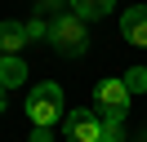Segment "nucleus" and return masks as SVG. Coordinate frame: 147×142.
<instances>
[{"label": "nucleus", "mask_w": 147, "mask_h": 142, "mask_svg": "<svg viewBox=\"0 0 147 142\" xmlns=\"http://www.w3.org/2000/svg\"><path fill=\"white\" fill-rule=\"evenodd\" d=\"M49 44H54L58 53H67V58H80V53L89 49V36H85V18H76L71 9H67V13H58L54 22H49Z\"/></svg>", "instance_id": "1"}, {"label": "nucleus", "mask_w": 147, "mask_h": 142, "mask_svg": "<svg viewBox=\"0 0 147 142\" xmlns=\"http://www.w3.org/2000/svg\"><path fill=\"white\" fill-rule=\"evenodd\" d=\"M27 115H31V124L36 129H54L58 120H63V89L58 84H36L31 89V98H27Z\"/></svg>", "instance_id": "2"}, {"label": "nucleus", "mask_w": 147, "mask_h": 142, "mask_svg": "<svg viewBox=\"0 0 147 142\" xmlns=\"http://www.w3.org/2000/svg\"><path fill=\"white\" fill-rule=\"evenodd\" d=\"M94 102L102 107L107 120H125V111H129V89H125V80H98Z\"/></svg>", "instance_id": "3"}, {"label": "nucleus", "mask_w": 147, "mask_h": 142, "mask_svg": "<svg viewBox=\"0 0 147 142\" xmlns=\"http://www.w3.org/2000/svg\"><path fill=\"white\" fill-rule=\"evenodd\" d=\"M63 129H67V142H98V133H102V120L94 111H71L63 120Z\"/></svg>", "instance_id": "4"}, {"label": "nucleus", "mask_w": 147, "mask_h": 142, "mask_svg": "<svg viewBox=\"0 0 147 142\" xmlns=\"http://www.w3.org/2000/svg\"><path fill=\"white\" fill-rule=\"evenodd\" d=\"M120 31L129 44H147V5H134L120 13Z\"/></svg>", "instance_id": "5"}, {"label": "nucleus", "mask_w": 147, "mask_h": 142, "mask_svg": "<svg viewBox=\"0 0 147 142\" xmlns=\"http://www.w3.org/2000/svg\"><path fill=\"white\" fill-rule=\"evenodd\" d=\"M27 27L22 22H0V53H9V58H18V49L27 44Z\"/></svg>", "instance_id": "6"}, {"label": "nucleus", "mask_w": 147, "mask_h": 142, "mask_svg": "<svg viewBox=\"0 0 147 142\" xmlns=\"http://www.w3.org/2000/svg\"><path fill=\"white\" fill-rule=\"evenodd\" d=\"M22 80H27V67H22V58H0V89H18Z\"/></svg>", "instance_id": "7"}, {"label": "nucleus", "mask_w": 147, "mask_h": 142, "mask_svg": "<svg viewBox=\"0 0 147 142\" xmlns=\"http://www.w3.org/2000/svg\"><path fill=\"white\" fill-rule=\"evenodd\" d=\"M111 5H116V0H67V9H71L76 18H85V22H89V18H107Z\"/></svg>", "instance_id": "8"}, {"label": "nucleus", "mask_w": 147, "mask_h": 142, "mask_svg": "<svg viewBox=\"0 0 147 142\" xmlns=\"http://www.w3.org/2000/svg\"><path fill=\"white\" fill-rule=\"evenodd\" d=\"M125 89H129V93H143V89H147V67H129L125 71Z\"/></svg>", "instance_id": "9"}, {"label": "nucleus", "mask_w": 147, "mask_h": 142, "mask_svg": "<svg viewBox=\"0 0 147 142\" xmlns=\"http://www.w3.org/2000/svg\"><path fill=\"white\" fill-rule=\"evenodd\" d=\"M98 142H125V129H120V120H102Z\"/></svg>", "instance_id": "10"}, {"label": "nucleus", "mask_w": 147, "mask_h": 142, "mask_svg": "<svg viewBox=\"0 0 147 142\" xmlns=\"http://www.w3.org/2000/svg\"><path fill=\"white\" fill-rule=\"evenodd\" d=\"M31 142H54V129H31Z\"/></svg>", "instance_id": "11"}, {"label": "nucleus", "mask_w": 147, "mask_h": 142, "mask_svg": "<svg viewBox=\"0 0 147 142\" xmlns=\"http://www.w3.org/2000/svg\"><path fill=\"white\" fill-rule=\"evenodd\" d=\"M0 111H5V89H0Z\"/></svg>", "instance_id": "12"}, {"label": "nucleus", "mask_w": 147, "mask_h": 142, "mask_svg": "<svg viewBox=\"0 0 147 142\" xmlns=\"http://www.w3.org/2000/svg\"><path fill=\"white\" fill-rule=\"evenodd\" d=\"M0 58H5V53H0Z\"/></svg>", "instance_id": "13"}]
</instances>
